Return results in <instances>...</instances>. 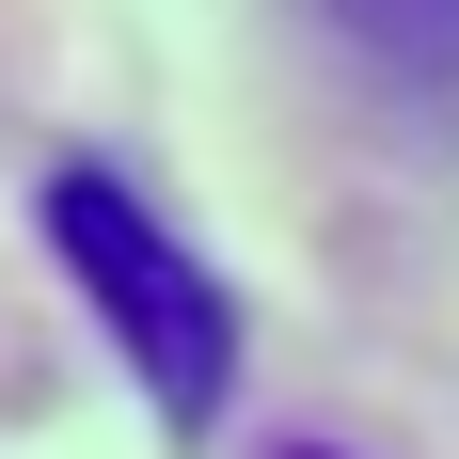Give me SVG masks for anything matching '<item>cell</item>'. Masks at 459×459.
Instances as JSON below:
<instances>
[{
  "label": "cell",
  "mask_w": 459,
  "mask_h": 459,
  "mask_svg": "<svg viewBox=\"0 0 459 459\" xmlns=\"http://www.w3.org/2000/svg\"><path fill=\"white\" fill-rule=\"evenodd\" d=\"M48 254H64V285L95 301V333L127 349V380L159 396V428H206V412H222V380H238V301H222V270H206L127 175L64 159V175H48Z\"/></svg>",
  "instance_id": "6da1fadb"
},
{
  "label": "cell",
  "mask_w": 459,
  "mask_h": 459,
  "mask_svg": "<svg viewBox=\"0 0 459 459\" xmlns=\"http://www.w3.org/2000/svg\"><path fill=\"white\" fill-rule=\"evenodd\" d=\"M396 95H459V0H317Z\"/></svg>",
  "instance_id": "7a4b0ae2"
},
{
  "label": "cell",
  "mask_w": 459,
  "mask_h": 459,
  "mask_svg": "<svg viewBox=\"0 0 459 459\" xmlns=\"http://www.w3.org/2000/svg\"><path fill=\"white\" fill-rule=\"evenodd\" d=\"M301 459H333V444H301Z\"/></svg>",
  "instance_id": "3957f363"
}]
</instances>
